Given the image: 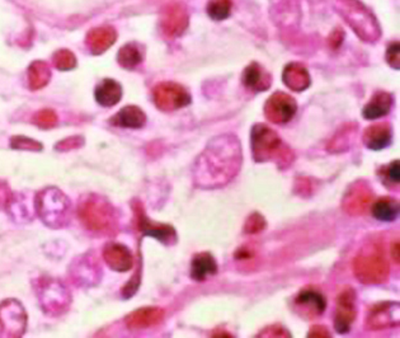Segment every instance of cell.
I'll use <instances>...</instances> for the list:
<instances>
[{"label":"cell","instance_id":"3957f363","mask_svg":"<svg viewBox=\"0 0 400 338\" xmlns=\"http://www.w3.org/2000/svg\"><path fill=\"white\" fill-rule=\"evenodd\" d=\"M36 210L46 226L57 229L69 223L72 205L64 193L51 187L39 192L36 197Z\"/></svg>","mask_w":400,"mask_h":338},{"label":"cell","instance_id":"484cf974","mask_svg":"<svg viewBox=\"0 0 400 338\" xmlns=\"http://www.w3.org/2000/svg\"><path fill=\"white\" fill-rule=\"evenodd\" d=\"M94 96L99 105L112 107L117 105L122 98V87L120 83L113 79H104L98 84Z\"/></svg>","mask_w":400,"mask_h":338},{"label":"cell","instance_id":"f546056e","mask_svg":"<svg viewBox=\"0 0 400 338\" xmlns=\"http://www.w3.org/2000/svg\"><path fill=\"white\" fill-rule=\"evenodd\" d=\"M356 135V125H347L344 129L338 131L336 137L332 139L328 149L332 152H342L344 149H348L351 146V143L354 140Z\"/></svg>","mask_w":400,"mask_h":338},{"label":"cell","instance_id":"836d02e7","mask_svg":"<svg viewBox=\"0 0 400 338\" xmlns=\"http://www.w3.org/2000/svg\"><path fill=\"white\" fill-rule=\"evenodd\" d=\"M52 63L55 65V68L63 72H68L72 70L77 66V59L74 57L72 51L69 50H60L57 51L52 57Z\"/></svg>","mask_w":400,"mask_h":338},{"label":"cell","instance_id":"277c9868","mask_svg":"<svg viewBox=\"0 0 400 338\" xmlns=\"http://www.w3.org/2000/svg\"><path fill=\"white\" fill-rule=\"evenodd\" d=\"M337 8L361 40L375 42L380 37L381 31L375 17L357 0H337Z\"/></svg>","mask_w":400,"mask_h":338},{"label":"cell","instance_id":"f1b7e54d","mask_svg":"<svg viewBox=\"0 0 400 338\" xmlns=\"http://www.w3.org/2000/svg\"><path fill=\"white\" fill-rule=\"evenodd\" d=\"M117 60L123 69L131 70L135 69L137 65L141 64L143 52L137 43H128L119 51Z\"/></svg>","mask_w":400,"mask_h":338},{"label":"cell","instance_id":"8d00e7d4","mask_svg":"<svg viewBox=\"0 0 400 338\" xmlns=\"http://www.w3.org/2000/svg\"><path fill=\"white\" fill-rule=\"evenodd\" d=\"M264 228H266L264 217L261 214L254 212L248 217L246 226H244V232L248 234L259 233L263 230Z\"/></svg>","mask_w":400,"mask_h":338},{"label":"cell","instance_id":"60d3db41","mask_svg":"<svg viewBox=\"0 0 400 338\" xmlns=\"http://www.w3.org/2000/svg\"><path fill=\"white\" fill-rule=\"evenodd\" d=\"M12 197H13V195L10 192L8 186L6 185L4 182H0V209L8 208Z\"/></svg>","mask_w":400,"mask_h":338},{"label":"cell","instance_id":"2e32d148","mask_svg":"<svg viewBox=\"0 0 400 338\" xmlns=\"http://www.w3.org/2000/svg\"><path fill=\"white\" fill-rule=\"evenodd\" d=\"M103 258L106 264L112 268L113 271L117 272H126L131 270L134 259L132 255L120 243H108L103 248Z\"/></svg>","mask_w":400,"mask_h":338},{"label":"cell","instance_id":"7bdbcfd3","mask_svg":"<svg viewBox=\"0 0 400 338\" xmlns=\"http://www.w3.org/2000/svg\"><path fill=\"white\" fill-rule=\"evenodd\" d=\"M252 257H253V253L248 248H241V250L237 252V256H235L237 259H249V258Z\"/></svg>","mask_w":400,"mask_h":338},{"label":"cell","instance_id":"ee69618b","mask_svg":"<svg viewBox=\"0 0 400 338\" xmlns=\"http://www.w3.org/2000/svg\"><path fill=\"white\" fill-rule=\"evenodd\" d=\"M392 258L395 259V262L399 264V243H398V241L394 243V247H392Z\"/></svg>","mask_w":400,"mask_h":338},{"label":"cell","instance_id":"603a6c76","mask_svg":"<svg viewBox=\"0 0 400 338\" xmlns=\"http://www.w3.org/2000/svg\"><path fill=\"white\" fill-rule=\"evenodd\" d=\"M394 97L388 92H377L368 101V105L363 107L362 116L366 120H377L384 117L392 110Z\"/></svg>","mask_w":400,"mask_h":338},{"label":"cell","instance_id":"5b68a950","mask_svg":"<svg viewBox=\"0 0 400 338\" xmlns=\"http://www.w3.org/2000/svg\"><path fill=\"white\" fill-rule=\"evenodd\" d=\"M81 223L93 232L110 230L116 224L111 203L98 195H90L79 203Z\"/></svg>","mask_w":400,"mask_h":338},{"label":"cell","instance_id":"cb8c5ba5","mask_svg":"<svg viewBox=\"0 0 400 338\" xmlns=\"http://www.w3.org/2000/svg\"><path fill=\"white\" fill-rule=\"evenodd\" d=\"M217 272V262L208 252H202L193 257L191 262V277L194 281H203Z\"/></svg>","mask_w":400,"mask_h":338},{"label":"cell","instance_id":"ab89813d","mask_svg":"<svg viewBox=\"0 0 400 338\" xmlns=\"http://www.w3.org/2000/svg\"><path fill=\"white\" fill-rule=\"evenodd\" d=\"M259 337H290V333L280 326H272L259 333Z\"/></svg>","mask_w":400,"mask_h":338},{"label":"cell","instance_id":"d6a6232c","mask_svg":"<svg viewBox=\"0 0 400 338\" xmlns=\"http://www.w3.org/2000/svg\"><path fill=\"white\" fill-rule=\"evenodd\" d=\"M379 176L383 178L385 185L389 187L399 185V161H394L389 163L388 166H383L379 170Z\"/></svg>","mask_w":400,"mask_h":338},{"label":"cell","instance_id":"d4e9b609","mask_svg":"<svg viewBox=\"0 0 400 338\" xmlns=\"http://www.w3.org/2000/svg\"><path fill=\"white\" fill-rule=\"evenodd\" d=\"M112 125L128 129H141L146 122V116L141 108L137 106L123 107L120 112L116 113L111 119Z\"/></svg>","mask_w":400,"mask_h":338},{"label":"cell","instance_id":"52a82bcc","mask_svg":"<svg viewBox=\"0 0 400 338\" xmlns=\"http://www.w3.org/2000/svg\"><path fill=\"white\" fill-rule=\"evenodd\" d=\"M154 103L164 112H172L191 103L188 90L173 81H163L152 90Z\"/></svg>","mask_w":400,"mask_h":338},{"label":"cell","instance_id":"7c38bea8","mask_svg":"<svg viewBox=\"0 0 400 338\" xmlns=\"http://www.w3.org/2000/svg\"><path fill=\"white\" fill-rule=\"evenodd\" d=\"M134 211L137 215V228L145 235L152 237L164 244H173L177 241V233L173 226L154 223L145 215L144 209L140 202L134 203Z\"/></svg>","mask_w":400,"mask_h":338},{"label":"cell","instance_id":"7a4b0ae2","mask_svg":"<svg viewBox=\"0 0 400 338\" xmlns=\"http://www.w3.org/2000/svg\"><path fill=\"white\" fill-rule=\"evenodd\" d=\"M250 141L253 158L257 163L274 161L279 167L283 168L294 161L292 150L288 145L283 144L276 131L263 123H257L253 126Z\"/></svg>","mask_w":400,"mask_h":338},{"label":"cell","instance_id":"8992f818","mask_svg":"<svg viewBox=\"0 0 400 338\" xmlns=\"http://www.w3.org/2000/svg\"><path fill=\"white\" fill-rule=\"evenodd\" d=\"M353 270L356 277L363 284H381L389 275V265L375 247L357 256L353 264Z\"/></svg>","mask_w":400,"mask_h":338},{"label":"cell","instance_id":"74e56055","mask_svg":"<svg viewBox=\"0 0 400 338\" xmlns=\"http://www.w3.org/2000/svg\"><path fill=\"white\" fill-rule=\"evenodd\" d=\"M400 48L399 42H392V45L388 46L386 50V61L392 66V69L398 70L400 66Z\"/></svg>","mask_w":400,"mask_h":338},{"label":"cell","instance_id":"e575fe53","mask_svg":"<svg viewBox=\"0 0 400 338\" xmlns=\"http://www.w3.org/2000/svg\"><path fill=\"white\" fill-rule=\"evenodd\" d=\"M33 122H34L40 129H52L54 126H57V113L54 112L52 110H42L40 112H37L34 115Z\"/></svg>","mask_w":400,"mask_h":338},{"label":"cell","instance_id":"9c48e42d","mask_svg":"<svg viewBox=\"0 0 400 338\" xmlns=\"http://www.w3.org/2000/svg\"><path fill=\"white\" fill-rule=\"evenodd\" d=\"M27 314L17 300L0 304V337H21L26 330Z\"/></svg>","mask_w":400,"mask_h":338},{"label":"cell","instance_id":"ffe728a7","mask_svg":"<svg viewBox=\"0 0 400 338\" xmlns=\"http://www.w3.org/2000/svg\"><path fill=\"white\" fill-rule=\"evenodd\" d=\"M117 39V33L113 27L104 26L92 30L87 36V45L92 54L101 55L112 46Z\"/></svg>","mask_w":400,"mask_h":338},{"label":"cell","instance_id":"b9f144b4","mask_svg":"<svg viewBox=\"0 0 400 338\" xmlns=\"http://www.w3.org/2000/svg\"><path fill=\"white\" fill-rule=\"evenodd\" d=\"M308 337H330V333L324 326H314L312 330H309Z\"/></svg>","mask_w":400,"mask_h":338},{"label":"cell","instance_id":"1f68e13d","mask_svg":"<svg viewBox=\"0 0 400 338\" xmlns=\"http://www.w3.org/2000/svg\"><path fill=\"white\" fill-rule=\"evenodd\" d=\"M232 0H210L208 4V16L215 21H224L230 16Z\"/></svg>","mask_w":400,"mask_h":338},{"label":"cell","instance_id":"44dd1931","mask_svg":"<svg viewBox=\"0 0 400 338\" xmlns=\"http://www.w3.org/2000/svg\"><path fill=\"white\" fill-rule=\"evenodd\" d=\"M282 81L288 89L294 92H303L305 89L309 88L312 81L308 69L304 65L299 63H291L285 68L282 74Z\"/></svg>","mask_w":400,"mask_h":338},{"label":"cell","instance_id":"d6986e66","mask_svg":"<svg viewBox=\"0 0 400 338\" xmlns=\"http://www.w3.org/2000/svg\"><path fill=\"white\" fill-rule=\"evenodd\" d=\"M243 84L253 92H264L271 87L272 77L258 63L249 64L243 72Z\"/></svg>","mask_w":400,"mask_h":338},{"label":"cell","instance_id":"83f0119b","mask_svg":"<svg viewBox=\"0 0 400 338\" xmlns=\"http://www.w3.org/2000/svg\"><path fill=\"white\" fill-rule=\"evenodd\" d=\"M51 79V70L45 61H33L28 68V87L32 90L43 88Z\"/></svg>","mask_w":400,"mask_h":338},{"label":"cell","instance_id":"30bf717a","mask_svg":"<svg viewBox=\"0 0 400 338\" xmlns=\"http://www.w3.org/2000/svg\"><path fill=\"white\" fill-rule=\"evenodd\" d=\"M188 10L181 3H173L164 7L160 14V30L169 39H176L188 27Z\"/></svg>","mask_w":400,"mask_h":338},{"label":"cell","instance_id":"4dcf8cb0","mask_svg":"<svg viewBox=\"0 0 400 338\" xmlns=\"http://www.w3.org/2000/svg\"><path fill=\"white\" fill-rule=\"evenodd\" d=\"M98 268H97L96 264H93L92 261H89L88 258H83L80 259L79 265L75 266V272L74 276L78 277L80 282H86V284H94L96 282V276H98Z\"/></svg>","mask_w":400,"mask_h":338},{"label":"cell","instance_id":"5bb4252c","mask_svg":"<svg viewBox=\"0 0 400 338\" xmlns=\"http://www.w3.org/2000/svg\"><path fill=\"white\" fill-rule=\"evenodd\" d=\"M356 318V292L353 289L344 290L337 298L334 327L338 333L344 335L351 330L353 321Z\"/></svg>","mask_w":400,"mask_h":338},{"label":"cell","instance_id":"f35d334b","mask_svg":"<svg viewBox=\"0 0 400 338\" xmlns=\"http://www.w3.org/2000/svg\"><path fill=\"white\" fill-rule=\"evenodd\" d=\"M83 145V139L80 137H68L65 139L63 141H60L59 144H57V150H61V152H69V150H72V149H77Z\"/></svg>","mask_w":400,"mask_h":338},{"label":"cell","instance_id":"e0dca14e","mask_svg":"<svg viewBox=\"0 0 400 338\" xmlns=\"http://www.w3.org/2000/svg\"><path fill=\"white\" fill-rule=\"evenodd\" d=\"M164 318V310L157 306L140 308L128 315L126 324L130 330H144L159 324Z\"/></svg>","mask_w":400,"mask_h":338},{"label":"cell","instance_id":"9a60e30c","mask_svg":"<svg viewBox=\"0 0 400 338\" xmlns=\"http://www.w3.org/2000/svg\"><path fill=\"white\" fill-rule=\"evenodd\" d=\"M372 201V191L362 182H357L348 190L343 199V209L350 215H363Z\"/></svg>","mask_w":400,"mask_h":338},{"label":"cell","instance_id":"4fadbf2b","mask_svg":"<svg viewBox=\"0 0 400 338\" xmlns=\"http://www.w3.org/2000/svg\"><path fill=\"white\" fill-rule=\"evenodd\" d=\"M366 323L368 328L374 330L397 327L399 324V303L385 301L372 306L368 312Z\"/></svg>","mask_w":400,"mask_h":338},{"label":"cell","instance_id":"6da1fadb","mask_svg":"<svg viewBox=\"0 0 400 338\" xmlns=\"http://www.w3.org/2000/svg\"><path fill=\"white\" fill-rule=\"evenodd\" d=\"M241 148L234 135H221L208 143L194 163L193 178L202 188H217L229 183L239 172Z\"/></svg>","mask_w":400,"mask_h":338},{"label":"cell","instance_id":"7402d4cb","mask_svg":"<svg viewBox=\"0 0 400 338\" xmlns=\"http://www.w3.org/2000/svg\"><path fill=\"white\" fill-rule=\"evenodd\" d=\"M295 304L305 314H310L312 317L320 315L326 310L327 301L319 291L314 289H305L299 292Z\"/></svg>","mask_w":400,"mask_h":338},{"label":"cell","instance_id":"d590c367","mask_svg":"<svg viewBox=\"0 0 400 338\" xmlns=\"http://www.w3.org/2000/svg\"><path fill=\"white\" fill-rule=\"evenodd\" d=\"M10 146L17 150H31V152H40L42 150V144L30 139V137H14L10 140Z\"/></svg>","mask_w":400,"mask_h":338},{"label":"cell","instance_id":"ba28073f","mask_svg":"<svg viewBox=\"0 0 400 338\" xmlns=\"http://www.w3.org/2000/svg\"><path fill=\"white\" fill-rule=\"evenodd\" d=\"M39 300L45 313L57 315L64 313L70 306L72 297L63 284L46 280L39 285Z\"/></svg>","mask_w":400,"mask_h":338},{"label":"cell","instance_id":"8fae6325","mask_svg":"<svg viewBox=\"0 0 400 338\" xmlns=\"http://www.w3.org/2000/svg\"><path fill=\"white\" fill-rule=\"evenodd\" d=\"M297 101L283 92H276L264 105V116L277 125L288 123L297 113Z\"/></svg>","mask_w":400,"mask_h":338},{"label":"cell","instance_id":"ac0fdd59","mask_svg":"<svg viewBox=\"0 0 400 338\" xmlns=\"http://www.w3.org/2000/svg\"><path fill=\"white\" fill-rule=\"evenodd\" d=\"M392 130L389 123H375L365 130L362 141L370 150H383L392 144Z\"/></svg>","mask_w":400,"mask_h":338},{"label":"cell","instance_id":"4316f807","mask_svg":"<svg viewBox=\"0 0 400 338\" xmlns=\"http://www.w3.org/2000/svg\"><path fill=\"white\" fill-rule=\"evenodd\" d=\"M371 212L380 221H394L399 215V202L392 197H383L372 205Z\"/></svg>","mask_w":400,"mask_h":338}]
</instances>
